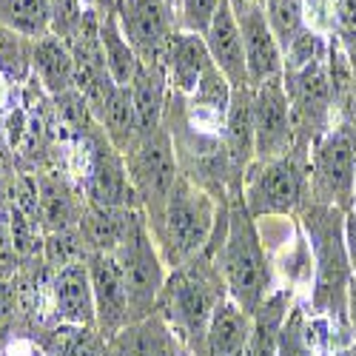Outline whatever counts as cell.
Here are the masks:
<instances>
[{"instance_id": "cell-1", "label": "cell", "mask_w": 356, "mask_h": 356, "mask_svg": "<svg viewBox=\"0 0 356 356\" xmlns=\"http://www.w3.org/2000/svg\"><path fill=\"white\" fill-rule=\"evenodd\" d=\"M296 217H300L314 262L308 311L328 319L334 350L345 348L353 342L348 328V288L353 280V268L345 248V211L337 205L308 202Z\"/></svg>"}, {"instance_id": "cell-2", "label": "cell", "mask_w": 356, "mask_h": 356, "mask_svg": "<svg viewBox=\"0 0 356 356\" xmlns=\"http://www.w3.org/2000/svg\"><path fill=\"white\" fill-rule=\"evenodd\" d=\"M217 265L231 300L240 305L248 316L265 302V296L274 291L271 259L259 236L257 220L251 217L243 183L231 186L228 191V217H225V236L217 254Z\"/></svg>"}, {"instance_id": "cell-3", "label": "cell", "mask_w": 356, "mask_h": 356, "mask_svg": "<svg viewBox=\"0 0 356 356\" xmlns=\"http://www.w3.org/2000/svg\"><path fill=\"white\" fill-rule=\"evenodd\" d=\"M225 296L228 291L220 274V265L202 254L180 265V268L168 271L165 288L157 302V314L165 319L186 356L200 353L209 325Z\"/></svg>"}, {"instance_id": "cell-4", "label": "cell", "mask_w": 356, "mask_h": 356, "mask_svg": "<svg viewBox=\"0 0 356 356\" xmlns=\"http://www.w3.org/2000/svg\"><path fill=\"white\" fill-rule=\"evenodd\" d=\"M225 200V197H222ZM214 194L191 183L186 174L177 177V186L168 197L160 225L152 231L154 243L163 254V262L171 268L191 262L200 257L211 243V234L217 228L220 202Z\"/></svg>"}, {"instance_id": "cell-5", "label": "cell", "mask_w": 356, "mask_h": 356, "mask_svg": "<svg viewBox=\"0 0 356 356\" xmlns=\"http://www.w3.org/2000/svg\"><path fill=\"white\" fill-rule=\"evenodd\" d=\"M243 197L254 220L296 217L311 200L308 154L293 152L280 160H254L243 177Z\"/></svg>"}, {"instance_id": "cell-6", "label": "cell", "mask_w": 356, "mask_h": 356, "mask_svg": "<svg viewBox=\"0 0 356 356\" xmlns=\"http://www.w3.org/2000/svg\"><path fill=\"white\" fill-rule=\"evenodd\" d=\"M114 257L120 262V271H123L131 322L152 316L157 311L160 293H163L165 280H168V265L163 262V254L154 243L152 231H148V222H145L140 209L131 214L126 240L114 251Z\"/></svg>"}, {"instance_id": "cell-7", "label": "cell", "mask_w": 356, "mask_h": 356, "mask_svg": "<svg viewBox=\"0 0 356 356\" xmlns=\"http://www.w3.org/2000/svg\"><path fill=\"white\" fill-rule=\"evenodd\" d=\"M126 168H129V180H131L137 205L148 222V231H154L163 220L168 197L177 186V177H180V165H177L168 129L163 126L154 134L140 137V143L126 154Z\"/></svg>"}, {"instance_id": "cell-8", "label": "cell", "mask_w": 356, "mask_h": 356, "mask_svg": "<svg viewBox=\"0 0 356 356\" xmlns=\"http://www.w3.org/2000/svg\"><path fill=\"white\" fill-rule=\"evenodd\" d=\"M308 183H311L308 202L337 205L342 211H350L353 186H356V131L348 123L339 120L311 148Z\"/></svg>"}, {"instance_id": "cell-9", "label": "cell", "mask_w": 356, "mask_h": 356, "mask_svg": "<svg viewBox=\"0 0 356 356\" xmlns=\"http://www.w3.org/2000/svg\"><path fill=\"white\" fill-rule=\"evenodd\" d=\"M174 15L177 12L165 0H117L120 29L143 66L163 69L168 43L177 29H180Z\"/></svg>"}, {"instance_id": "cell-10", "label": "cell", "mask_w": 356, "mask_h": 356, "mask_svg": "<svg viewBox=\"0 0 356 356\" xmlns=\"http://www.w3.org/2000/svg\"><path fill=\"white\" fill-rule=\"evenodd\" d=\"M254 92V137H257V160H280L296 152V134H293V117L285 83L271 80L262 83Z\"/></svg>"}, {"instance_id": "cell-11", "label": "cell", "mask_w": 356, "mask_h": 356, "mask_svg": "<svg viewBox=\"0 0 356 356\" xmlns=\"http://www.w3.org/2000/svg\"><path fill=\"white\" fill-rule=\"evenodd\" d=\"M231 6L236 15V23H240V32H243L248 86L259 88L262 83L280 80L285 72V54L271 32L262 3H231Z\"/></svg>"}, {"instance_id": "cell-12", "label": "cell", "mask_w": 356, "mask_h": 356, "mask_svg": "<svg viewBox=\"0 0 356 356\" xmlns=\"http://www.w3.org/2000/svg\"><path fill=\"white\" fill-rule=\"evenodd\" d=\"M86 262H88V277H92V291H95V311H97L95 328L103 339H111L117 331H123L131 322L120 262H117L114 254H88Z\"/></svg>"}, {"instance_id": "cell-13", "label": "cell", "mask_w": 356, "mask_h": 356, "mask_svg": "<svg viewBox=\"0 0 356 356\" xmlns=\"http://www.w3.org/2000/svg\"><path fill=\"white\" fill-rule=\"evenodd\" d=\"M51 319L74 325V328H95L97 311H95V291L92 277H88V262H72L66 268H57L51 274ZM97 331V328H95Z\"/></svg>"}, {"instance_id": "cell-14", "label": "cell", "mask_w": 356, "mask_h": 356, "mask_svg": "<svg viewBox=\"0 0 356 356\" xmlns=\"http://www.w3.org/2000/svg\"><path fill=\"white\" fill-rule=\"evenodd\" d=\"M211 69H214V60H211V51H209V46H205V40L194 32L177 29L171 43H168L165 60H163L168 92L180 95V97H191L197 92L200 80Z\"/></svg>"}, {"instance_id": "cell-15", "label": "cell", "mask_w": 356, "mask_h": 356, "mask_svg": "<svg viewBox=\"0 0 356 356\" xmlns=\"http://www.w3.org/2000/svg\"><path fill=\"white\" fill-rule=\"evenodd\" d=\"M222 143L231 160L236 180H243L251 163L257 160V137H254V92L251 86H234L231 106L222 123Z\"/></svg>"}, {"instance_id": "cell-16", "label": "cell", "mask_w": 356, "mask_h": 356, "mask_svg": "<svg viewBox=\"0 0 356 356\" xmlns=\"http://www.w3.org/2000/svg\"><path fill=\"white\" fill-rule=\"evenodd\" d=\"M202 40L211 51L214 66L231 80V86H248L243 32H240V23H236L231 0H220V9L209 26V32L202 35Z\"/></svg>"}, {"instance_id": "cell-17", "label": "cell", "mask_w": 356, "mask_h": 356, "mask_svg": "<svg viewBox=\"0 0 356 356\" xmlns=\"http://www.w3.org/2000/svg\"><path fill=\"white\" fill-rule=\"evenodd\" d=\"M38 180V220L46 228V234L57 231H74L83 220L86 200L74 194L69 180L57 171H40Z\"/></svg>"}, {"instance_id": "cell-18", "label": "cell", "mask_w": 356, "mask_h": 356, "mask_svg": "<svg viewBox=\"0 0 356 356\" xmlns=\"http://www.w3.org/2000/svg\"><path fill=\"white\" fill-rule=\"evenodd\" d=\"M108 350L114 356H186L157 311L145 319L129 322L123 331H117L108 339Z\"/></svg>"}, {"instance_id": "cell-19", "label": "cell", "mask_w": 356, "mask_h": 356, "mask_svg": "<svg viewBox=\"0 0 356 356\" xmlns=\"http://www.w3.org/2000/svg\"><path fill=\"white\" fill-rule=\"evenodd\" d=\"M32 72L40 80L43 92L54 100L74 92V54L72 46L57 38L46 35L32 43Z\"/></svg>"}, {"instance_id": "cell-20", "label": "cell", "mask_w": 356, "mask_h": 356, "mask_svg": "<svg viewBox=\"0 0 356 356\" xmlns=\"http://www.w3.org/2000/svg\"><path fill=\"white\" fill-rule=\"evenodd\" d=\"M296 288L282 285L274 288L265 302L251 314V331H248V356H277L280 334L288 319V311L293 308Z\"/></svg>"}, {"instance_id": "cell-21", "label": "cell", "mask_w": 356, "mask_h": 356, "mask_svg": "<svg viewBox=\"0 0 356 356\" xmlns=\"http://www.w3.org/2000/svg\"><path fill=\"white\" fill-rule=\"evenodd\" d=\"M248 331L251 316L231 296H225L209 325V334H205V342L197 356H248Z\"/></svg>"}, {"instance_id": "cell-22", "label": "cell", "mask_w": 356, "mask_h": 356, "mask_svg": "<svg viewBox=\"0 0 356 356\" xmlns=\"http://www.w3.org/2000/svg\"><path fill=\"white\" fill-rule=\"evenodd\" d=\"M137 209H106V205L88 202L83 209V220L77 225L83 245L88 254H114L126 240V231L131 222V214Z\"/></svg>"}, {"instance_id": "cell-23", "label": "cell", "mask_w": 356, "mask_h": 356, "mask_svg": "<svg viewBox=\"0 0 356 356\" xmlns=\"http://www.w3.org/2000/svg\"><path fill=\"white\" fill-rule=\"evenodd\" d=\"M131 88V103L137 114V129L140 137H148L163 129L165 120V106H168V80L165 72L157 66H140Z\"/></svg>"}, {"instance_id": "cell-24", "label": "cell", "mask_w": 356, "mask_h": 356, "mask_svg": "<svg viewBox=\"0 0 356 356\" xmlns=\"http://www.w3.org/2000/svg\"><path fill=\"white\" fill-rule=\"evenodd\" d=\"M97 123H100L103 134L108 137V143L126 157L131 148L140 143L137 114H134V103H131V88L114 86V92L106 100V108H103Z\"/></svg>"}, {"instance_id": "cell-25", "label": "cell", "mask_w": 356, "mask_h": 356, "mask_svg": "<svg viewBox=\"0 0 356 356\" xmlns=\"http://www.w3.org/2000/svg\"><path fill=\"white\" fill-rule=\"evenodd\" d=\"M100 43H103V54H106V66H108L111 80L117 86L129 88L143 63H140L137 51L131 49V43L126 40L117 15H100Z\"/></svg>"}, {"instance_id": "cell-26", "label": "cell", "mask_w": 356, "mask_h": 356, "mask_svg": "<svg viewBox=\"0 0 356 356\" xmlns=\"http://www.w3.org/2000/svg\"><path fill=\"white\" fill-rule=\"evenodd\" d=\"M0 26L12 29L26 40H40L51 35L49 0H0Z\"/></svg>"}, {"instance_id": "cell-27", "label": "cell", "mask_w": 356, "mask_h": 356, "mask_svg": "<svg viewBox=\"0 0 356 356\" xmlns=\"http://www.w3.org/2000/svg\"><path fill=\"white\" fill-rule=\"evenodd\" d=\"M262 9H265L271 32L285 54L288 46L300 38V32L305 29V3L302 0H262Z\"/></svg>"}, {"instance_id": "cell-28", "label": "cell", "mask_w": 356, "mask_h": 356, "mask_svg": "<svg viewBox=\"0 0 356 356\" xmlns=\"http://www.w3.org/2000/svg\"><path fill=\"white\" fill-rule=\"evenodd\" d=\"M26 38L0 26V72L9 80H23L32 69V49H26Z\"/></svg>"}, {"instance_id": "cell-29", "label": "cell", "mask_w": 356, "mask_h": 356, "mask_svg": "<svg viewBox=\"0 0 356 356\" xmlns=\"http://www.w3.org/2000/svg\"><path fill=\"white\" fill-rule=\"evenodd\" d=\"M20 319V296H17V277L0 268V348L17 334Z\"/></svg>"}, {"instance_id": "cell-30", "label": "cell", "mask_w": 356, "mask_h": 356, "mask_svg": "<svg viewBox=\"0 0 356 356\" xmlns=\"http://www.w3.org/2000/svg\"><path fill=\"white\" fill-rule=\"evenodd\" d=\"M220 9V0H177V26L183 32L205 35Z\"/></svg>"}, {"instance_id": "cell-31", "label": "cell", "mask_w": 356, "mask_h": 356, "mask_svg": "<svg viewBox=\"0 0 356 356\" xmlns=\"http://www.w3.org/2000/svg\"><path fill=\"white\" fill-rule=\"evenodd\" d=\"M49 12H51V35L72 43L86 15L83 0H49Z\"/></svg>"}, {"instance_id": "cell-32", "label": "cell", "mask_w": 356, "mask_h": 356, "mask_svg": "<svg viewBox=\"0 0 356 356\" xmlns=\"http://www.w3.org/2000/svg\"><path fill=\"white\" fill-rule=\"evenodd\" d=\"M345 248H348L350 268L356 274V214L353 211H345Z\"/></svg>"}, {"instance_id": "cell-33", "label": "cell", "mask_w": 356, "mask_h": 356, "mask_svg": "<svg viewBox=\"0 0 356 356\" xmlns=\"http://www.w3.org/2000/svg\"><path fill=\"white\" fill-rule=\"evenodd\" d=\"M348 328H350V337L356 342V274H353L350 288H348Z\"/></svg>"}, {"instance_id": "cell-34", "label": "cell", "mask_w": 356, "mask_h": 356, "mask_svg": "<svg viewBox=\"0 0 356 356\" xmlns=\"http://www.w3.org/2000/svg\"><path fill=\"white\" fill-rule=\"evenodd\" d=\"M83 6L100 15H117V0H83Z\"/></svg>"}, {"instance_id": "cell-35", "label": "cell", "mask_w": 356, "mask_h": 356, "mask_svg": "<svg viewBox=\"0 0 356 356\" xmlns=\"http://www.w3.org/2000/svg\"><path fill=\"white\" fill-rule=\"evenodd\" d=\"M334 356H356V342H350V345H345V348H337Z\"/></svg>"}, {"instance_id": "cell-36", "label": "cell", "mask_w": 356, "mask_h": 356, "mask_svg": "<svg viewBox=\"0 0 356 356\" xmlns=\"http://www.w3.org/2000/svg\"><path fill=\"white\" fill-rule=\"evenodd\" d=\"M231 3H262V0H231Z\"/></svg>"}, {"instance_id": "cell-37", "label": "cell", "mask_w": 356, "mask_h": 356, "mask_svg": "<svg viewBox=\"0 0 356 356\" xmlns=\"http://www.w3.org/2000/svg\"><path fill=\"white\" fill-rule=\"evenodd\" d=\"M350 211L356 214V186H353V202H350Z\"/></svg>"}, {"instance_id": "cell-38", "label": "cell", "mask_w": 356, "mask_h": 356, "mask_svg": "<svg viewBox=\"0 0 356 356\" xmlns=\"http://www.w3.org/2000/svg\"><path fill=\"white\" fill-rule=\"evenodd\" d=\"M165 3H168L171 9H177V0H165Z\"/></svg>"}]
</instances>
